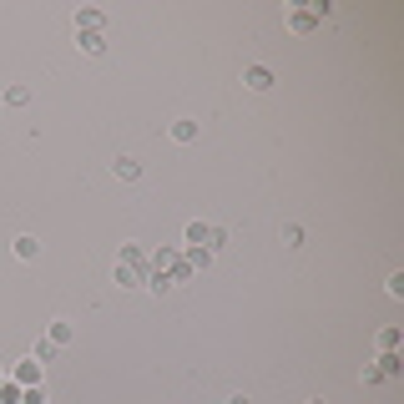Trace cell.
<instances>
[{"mask_svg":"<svg viewBox=\"0 0 404 404\" xmlns=\"http://www.w3.org/2000/svg\"><path fill=\"white\" fill-rule=\"evenodd\" d=\"M283 26L294 31V36H314V31H318V16H314L309 6H288V11H283Z\"/></svg>","mask_w":404,"mask_h":404,"instance_id":"1","label":"cell"},{"mask_svg":"<svg viewBox=\"0 0 404 404\" xmlns=\"http://www.w3.org/2000/svg\"><path fill=\"white\" fill-rule=\"evenodd\" d=\"M167 137L177 142V147H192V142L202 137V122H197V117H177V122L167 127Z\"/></svg>","mask_w":404,"mask_h":404,"instance_id":"2","label":"cell"},{"mask_svg":"<svg viewBox=\"0 0 404 404\" xmlns=\"http://www.w3.org/2000/svg\"><path fill=\"white\" fill-rule=\"evenodd\" d=\"M46 338L56 343V349H71V343H76V323L71 318H51L46 323Z\"/></svg>","mask_w":404,"mask_h":404,"instance_id":"3","label":"cell"},{"mask_svg":"<svg viewBox=\"0 0 404 404\" xmlns=\"http://www.w3.org/2000/svg\"><path fill=\"white\" fill-rule=\"evenodd\" d=\"M117 263H127V268H137L142 278L152 273V253H147L142 243H122V258H117Z\"/></svg>","mask_w":404,"mask_h":404,"instance_id":"4","label":"cell"},{"mask_svg":"<svg viewBox=\"0 0 404 404\" xmlns=\"http://www.w3.org/2000/svg\"><path fill=\"white\" fill-rule=\"evenodd\" d=\"M71 26H76V31H106V11H101V6H81V11L71 16Z\"/></svg>","mask_w":404,"mask_h":404,"instance_id":"5","label":"cell"},{"mask_svg":"<svg viewBox=\"0 0 404 404\" xmlns=\"http://www.w3.org/2000/svg\"><path fill=\"white\" fill-rule=\"evenodd\" d=\"M243 86H248V91H268V86H273V71H268L263 61H253V66H243Z\"/></svg>","mask_w":404,"mask_h":404,"instance_id":"6","label":"cell"},{"mask_svg":"<svg viewBox=\"0 0 404 404\" xmlns=\"http://www.w3.org/2000/svg\"><path fill=\"white\" fill-rule=\"evenodd\" d=\"M41 369H46V364H36V359H21V364L11 369V379H16L21 389H36V384H41Z\"/></svg>","mask_w":404,"mask_h":404,"instance_id":"7","label":"cell"},{"mask_svg":"<svg viewBox=\"0 0 404 404\" xmlns=\"http://www.w3.org/2000/svg\"><path fill=\"white\" fill-rule=\"evenodd\" d=\"M207 238H212V222H202V217H192V222L182 227V243H187V248H207Z\"/></svg>","mask_w":404,"mask_h":404,"instance_id":"8","label":"cell"},{"mask_svg":"<svg viewBox=\"0 0 404 404\" xmlns=\"http://www.w3.org/2000/svg\"><path fill=\"white\" fill-rule=\"evenodd\" d=\"M111 172H117V182H142L147 167H142L137 157H117V162H111Z\"/></svg>","mask_w":404,"mask_h":404,"instance_id":"9","label":"cell"},{"mask_svg":"<svg viewBox=\"0 0 404 404\" xmlns=\"http://www.w3.org/2000/svg\"><path fill=\"white\" fill-rule=\"evenodd\" d=\"M76 46H81L86 56H101V51H106V31H76Z\"/></svg>","mask_w":404,"mask_h":404,"instance_id":"10","label":"cell"},{"mask_svg":"<svg viewBox=\"0 0 404 404\" xmlns=\"http://www.w3.org/2000/svg\"><path fill=\"white\" fill-rule=\"evenodd\" d=\"M11 248H16V258H21V263H36V258H41V238H31V233H21Z\"/></svg>","mask_w":404,"mask_h":404,"instance_id":"11","label":"cell"},{"mask_svg":"<svg viewBox=\"0 0 404 404\" xmlns=\"http://www.w3.org/2000/svg\"><path fill=\"white\" fill-rule=\"evenodd\" d=\"M142 288H152V294H157V299H162V294H172V288H177V283H172V273H167V268H152V273H147V283H142Z\"/></svg>","mask_w":404,"mask_h":404,"instance_id":"12","label":"cell"},{"mask_svg":"<svg viewBox=\"0 0 404 404\" xmlns=\"http://www.w3.org/2000/svg\"><path fill=\"white\" fill-rule=\"evenodd\" d=\"M111 283H117V288H142L147 278H142L137 268H127V263H117V268H111Z\"/></svg>","mask_w":404,"mask_h":404,"instance_id":"13","label":"cell"},{"mask_svg":"<svg viewBox=\"0 0 404 404\" xmlns=\"http://www.w3.org/2000/svg\"><path fill=\"white\" fill-rule=\"evenodd\" d=\"M374 364H379V374H384V379H399V374H404V359H399V349H389V354H379Z\"/></svg>","mask_w":404,"mask_h":404,"instance_id":"14","label":"cell"},{"mask_svg":"<svg viewBox=\"0 0 404 404\" xmlns=\"http://www.w3.org/2000/svg\"><path fill=\"white\" fill-rule=\"evenodd\" d=\"M399 338H404V333H399V323H384V328H379V354L399 349Z\"/></svg>","mask_w":404,"mask_h":404,"instance_id":"15","label":"cell"},{"mask_svg":"<svg viewBox=\"0 0 404 404\" xmlns=\"http://www.w3.org/2000/svg\"><path fill=\"white\" fill-rule=\"evenodd\" d=\"M56 354H61V349H56L51 338H36V349H31V359H36V364H51Z\"/></svg>","mask_w":404,"mask_h":404,"instance_id":"16","label":"cell"},{"mask_svg":"<svg viewBox=\"0 0 404 404\" xmlns=\"http://www.w3.org/2000/svg\"><path fill=\"white\" fill-rule=\"evenodd\" d=\"M21 399H26V389L16 379H0V404H21Z\"/></svg>","mask_w":404,"mask_h":404,"instance_id":"17","label":"cell"},{"mask_svg":"<svg viewBox=\"0 0 404 404\" xmlns=\"http://www.w3.org/2000/svg\"><path fill=\"white\" fill-rule=\"evenodd\" d=\"M304 238H309L304 222H283V243H288V248H304Z\"/></svg>","mask_w":404,"mask_h":404,"instance_id":"18","label":"cell"},{"mask_svg":"<svg viewBox=\"0 0 404 404\" xmlns=\"http://www.w3.org/2000/svg\"><path fill=\"white\" fill-rule=\"evenodd\" d=\"M6 106H31V86H6Z\"/></svg>","mask_w":404,"mask_h":404,"instance_id":"19","label":"cell"},{"mask_svg":"<svg viewBox=\"0 0 404 404\" xmlns=\"http://www.w3.org/2000/svg\"><path fill=\"white\" fill-rule=\"evenodd\" d=\"M359 384H364V389H379V384H389V379L379 374V364H364V374H359Z\"/></svg>","mask_w":404,"mask_h":404,"instance_id":"20","label":"cell"},{"mask_svg":"<svg viewBox=\"0 0 404 404\" xmlns=\"http://www.w3.org/2000/svg\"><path fill=\"white\" fill-rule=\"evenodd\" d=\"M384 294H389V299H404V273H389V278H384Z\"/></svg>","mask_w":404,"mask_h":404,"instance_id":"21","label":"cell"},{"mask_svg":"<svg viewBox=\"0 0 404 404\" xmlns=\"http://www.w3.org/2000/svg\"><path fill=\"white\" fill-rule=\"evenodd\" d=\"M21 404H51V394H46V384H36V389H26V399Z\"/></svg>","mask_w":404,"mask_h":404,"instance_id":"22","label":"cell"},{"mask_svg":"<svg viewBox=\"0 0 404 404\" xmlns=\"http://www.w3.org/2000/svg\"><path fill=\"white\" fill-rule=\"evenodd\" d=\"M227 404H253V399H248V394H233V399H227Z\"/></svg>","mask_w":404,"mask_h":404,"instance_id":"23","label":"cell"},{"mask_svg":"<svg viewBox=\"0 0 404 404\" xmlns=\"http://www.w3.org/2000/svg\"><path fill=\"white\" fill-rule=\"evenodd\" d=\"M309 404H328V399H323V394H314V399H309Z\"/></svg>","mask_w":404,"mask_h":404,"instance_id":"24","label":"cell"}]
</instances>
